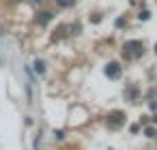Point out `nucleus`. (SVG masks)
<instances>
[{
	"mask_svg": "<svg viewBox=\"0 0 157 150\" xmlns=\"http://www.w3.org/2000/svg\"><path fill=\"white\" fill-rule=\"evenodd\" d=\"M35 69H37V73H43V71H45V64H43V60H35Z\"/></svg>",
	"mask_w": 157,
	"mask_h": 150,
	"instance_id": "5",
	"label": "nucleus"
},
{
	"mask_svg": "<svg viewBox=\"0 0 157 150\" xmlns=\"http://www.w3.org/2000/svg\"><path fill=\"white\" fill-rule=\"evenodd\" d=\"M41 17H39V24H48L50 20H52V13L50 11H43V13H39Z\"/></svg>",
	"mask_w": 157,
	"mask_h": 150,
	"instance_id": "4",
	"label": "nucleus"
},
{
	"mask_svg": "<svg viewBox=\"0 0 157 150\" xmlns=\"http://www.w3.org/2000/svg\"><path fill=\"white\" fill-rule=\"evenodd\" d=\"M142 43L140 41H127L125 45H123V54L127 56V58H138L140 54H142Z\"/></svg>",
	"mask_w": 157,
	"mask_h": 150,
	"instance_id": "1",
	"label": "nucleus"
},
{
	"mask_svg": "<svg viewBox=\"0 0 157 150\" xmlns=\"http://www.w3.org/2000/svg\"><path fill=\"white\" fill-rule=\"evenodd\" d=\"M58 2H60L63 7H67V5H71V2H73V0H58Z\"/></svg>",
	"mask_w": 157,
	"mask_h": 150,
	"instance_id": "7",
	"label": "nucleus"
},
{
	"mask_svg": "<svg viewBox=\"0 0 157 150\" xmlns=\"http://www.w3.org/2000/svg\"><path fill=\"white\" fill-rule=\"evenodd\" d=\"M37 2H43V0H37Z\"/></svg>",
	"mask_w": 157,
	"mask_h": 150,
	"instance_id": "8",
	"label": "nucleus"
},
{
	"mask_svg": "<svg viewBox=\"0 0 157 150\" xmlns=\"http://www.w3.org/2000/svg\"><path fill=\"white\" fill-rule=\"evenodd\" d=\"M123 122H125L123 112H112V114L108 116V126H110V129H118Z\"/></svg>",
	"mask_w": 157,
	"mask_h": 150,
	"instance_id": "2",
	"label": "nucleus"
},
{
	"mask_svg": "<svg viewBox=\"0 0 157 150\" xmlns=\"http://www.w3.org/2000/svg\"><path fill=\"white\" fill-rule=\"evenodd\" d=\"M105 75H108L110 79H116V77L121 75V67H118L116 62H110V64L105 67Z\"/></svg>",
	"mask_w": 157,
	"mask_h": 150,
	"instance_id": "3",
	"label": "nucleus"
},
{
	"mask_svg": "<svg viewBox=\"0 0 157 150\" xmlns=\"http://www.w3.org/2000/svg\"><path fill=\"white\" fill-rule=\"evenodd\" d=\"M140 20H148V11H142L140 13Z\"/></svg>",
	"mask_w": 157,
	"mask_h": 150,
	"instance_id": "6",
	"label": "nucleus"
}]
</instances>
